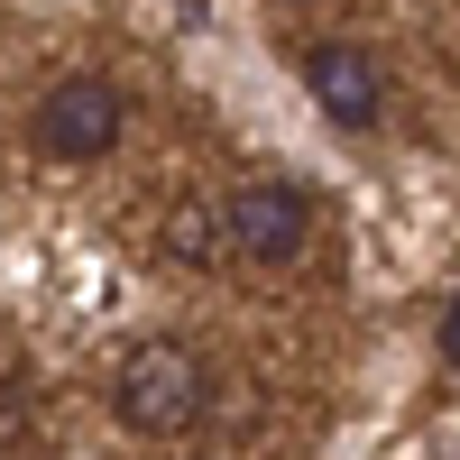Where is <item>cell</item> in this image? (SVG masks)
<instances>
[{"label":"cell","instance_id":"1","mask_svg":"<svg viewBox=\"0 0 460 460\" xmlns=\"http://www.w3.org/2000/svg\"><path fill=\"white\" fill-rule=\"evenodd\" d=\"M212 405V368L184 350V341H138V350L111 368V414H120L129 433H184L194 414Z\"/></svg>","mask_w":460,"mask_h":460},{"label":"cell","instance_id":"2","mask_svg":"<svg viewBox=\"0 0 460 460\" xmlns=\"http://www.w3.org/2000/svg\"><path fill=\"white\" fill-rule=\"evenodd\" d=\"M120 129H129V93L120 84H102V74H65V84L37 102V157H65V166H93V157H111L120 147Z\"/></svg>","mask_w":460,"mask_h":460},{"label":"cell","instance_id":"3","mask_svg":"<svg viewBox=\"0 0 460 460\" xmlns=\"http://www.w3.org/2000/svg\"><path fill=\"white\" fill-rule=\"evenodd\" d=\"M221 230H230V249H240V258L286 267L304 240H314V203H304V184H286V175H249L240 194L221 203Z\"/></svg>","mask_w":460,"mask_h":460},{"label":"cell","instance_id":"4","mask_svg":"<svg viewBox=\"0 0 460 460\" xmlns=\"http://www.w3.org/2000/svg\"><path fill=\"white\" fill-rule=\"evenodd\" d=\"M304 84H314L332 129H377L387 120V74H377L368 47H314L304 56Z\"/></svg>","mask_w":460,"mask_h":460},{"label":"cell","instance_id":"5","mask_svg":"<svg viewBox=\"0 0 460 460\" xmlns=\"http://www.w3.org/2000/svg\"><path fill=\"white\" fill-rule=\"evenodd\" d=\"M157 240H166V258H175V267H212V258L230 249L221 203H203V194H175V203H166V221H157Z\"/></svg>","mask_w":460,"mask_h":460},{"label":"cell","instance_id":"6","mask_svg":"<svg viewBox=\"0 0 460 460\" xmlns=\"http://www.w3.org/2000/svg\"><path fill=\"white\" fill-rule=\"evenodd\" d=\"M28 442V396H19V377H0V451H19Z\"/></svg>","mask_w":460,"mask_h":460},{"label":"cell","instance_id":"7","mask_svg":"<svg viewBox=\"0 0 460 460\" xmlns=\"http://www.w3.org/2000/svg\"><path fill=\"white\" fill-rule=\"evenodd\" d=\"M442 359H451V368H460V295H451V304H442Z\"/></svg>","mask_w":460,"mask_h":460}]
</instances>
